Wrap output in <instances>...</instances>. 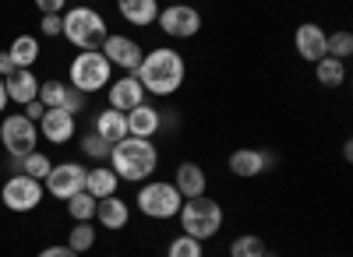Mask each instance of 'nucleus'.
<instances>
[{
    "instance_id": "1",
    "label": "nucleus",
    "mask_w": 353,
    "mask_h": 257,
    "mask_svg": "<svg viewBox=\"0 0 353 257\" xmlns=\"http://www.w3.org/2000/svg\"><path fill=\"white\" fill-rule=\"evenodd\" d=\"M138 85L145 89V96H159L170 99L184 89V78H188V64L184 56L176 53L173 46H156L141 56V67L134 71Z\"/></svg>"
},
{
    "instance_id": "2",
    "label": "nucleus",
    "mask_w": 353,
    "mask_h": 257,
    "mask_svg": "<svg viewBox=\"0 0 353 257\" xmlns=\"http://www.w3.org/2000/svg\"><path fill=\"white\" fill-rule=\"evenodd\" d=\"M121 183H149L152 173L159 169V148L156 141H141V137H124L121 145L110 148L106 162Z\"/></svg>"
},
{
    "instance_id": "3",
    "label": "nucleus",
    "mask_w": 353,
    "mask_h": 257,
    "mask_svg": "<svg viewBox=\"0 0 353 257\" xmlns=\"http://www.w3.org/2000/svg\"><path fill=\"white\" fill-rule=\"evenodd\" d=\"M176 222H181L184 236L205 243V240H212L223 230V208H219V201H212L209 194H205V197H191V201H184L181 212H176Z\"/></svg>"
},
{
    "instance_id": "4",
    "label": "nucleus",
    "mask_w": 353,
    "mask_h": 257,
    "mask_svg": "<svg viewBox=\"0 0 353 257\" xmlns=\"http://www.w3.org/2000/svg\"><path fill=\"white\" fill-rule=\"evenodd\" d=\"M106 18L96 11V8H68L64 11V39L78 49V53H88V49H99L106 43Z\"/></svg>"
},
{
    "instance_id": "5",
    "label": "nucleus",
    "mask_w": 353,
    "mask_h": 257,
    "mask_svg": "<svg viewBox=\"0 0 353 257\" xmlns=\"http://www.w3.org/2000/svg\"><path fill=\"white\" fill-rule=\"evenodd\" d=\"M113 81V67L110 60L99 53V49H88V53H78L71 67H68V85L78 89L81 96H96V92H106Z\"/></svg>"
},
{
    "instance_id": "6",
    "label": "nucleus",
    "mask_w": 353,
    "mask_h": 257,
    "mask_svg": "<svg viewBox=\"0 0 353 257\" xmlns=\"http://www.w3.org/2000/svg\"><path fill=\"white\" fill-rule=\"evenodd\" d=\"M134 205H138V212L145 219L166 222V219H176V212H181V205H184V197L176 194V187L170 180H149V183L138 187Z\"/></svg>"
},
{
    "instance_id": "7",
    "label": "nucleus",
    "mask_w": 353,
    "mask_h": 257,
    "mask_svg": "<svg viewBox=\"0 0 353 257\" xmlns=\"http://www.w3.org/2000/svg\"><path fill=\"white\" fill-rule=\"evenodd\" d=\"M0 145H4V152L11 159L32 155L36 145H39V127L28 117H21V113H11V117H4V124H0Z\"/></svg>"
},
{
    "instance_id": "8",
    "label": "nucleus",
    "mask_w": 353,
    "mask_h": 257,
    "mask_svg": "<svg viewBox=\"0 0 353 257\" xmlns=\"http://www.w3.org/2000/svg\"><path fill=\"white\" fill-rule=\"evenodd\" d=\"M43 183L39 180H28V177H8L4 183H0V201H4L8 212L14 215H25V212H36L43 205Z\"/></svg>"
},
{
    "instance_id": "9",
    "label": "nucleus",
    "mask_w": 353,
    "mask_h": 257,
    "mask_svg": "<svg viewBox=\"0 0 353 257\" xmlns=\"http://www.w3.org/2000/svg\"><path fill=\"white\" fill-rule=\"evenodd\" d=\"M85 177H88V166H81V162H57L50 169V177L43 180V190H50V197H57V201H71L74 194L85 190Z\"/></svg>"
},
{
    "instance_id": "10",
    "label": "nucleus",
    "mask_w": 353,
    "mask_h": 257,
    "mask_svg": "<svg viewBox=\"0 0 353 257\" xmlns=\"http://www.w3.org/2000/svg\"><path fill=\"white\" fill-rule=\"evenodd\" d=\"M156 25L170 39H194L201 32V11L191 4H170V8H159Z\"/></svg>"
},
{
    "instance_id": "11",
    "label": "nucleus",
    "mask_w": 353,
    "mask_h": 257,
    "mask_svg": "<svg viewBox=\"0 0 353 257\" xmlns=\"http://www.w3.org/2000/svg\"><path fill=\"white\" fill-rule=\"evenodd\" d=\"M99 53L110 60V67L124 71V74H134V71L141 67V56H145L141 43H134V39L124 36V32H110L106 43L99 46Z\"/></svg>"
},
{
    "instance_id": "12",
    "label": "nucleus",
    "mask_w": 353,
    "mask_h": 257,
    "mask_svg": "<svg viewBox=\"0 0 353 257\" xmlns=\"http://www.w3.org/2000/svg\"><path fill=\"white\" fill-rule=\"evenodd\" d=\"M276 152H265V148H233L226 166H230V173L233 177H241V180H251V177H261V173H269V169H276Z\"/></svg>"
},
{
    "instance_id": "13",
    "label": "nucleus",
    "mask_w": 353,
    "mask_h": 257,
    "mask_svg": "<svg viewBox=\"0 0 353 257\" xmlns=\"http://www.w3.org/2000/svg\"><path fill=\"white\" fill-rule=\"evenodd\" d=\"M106 102H110V109H117V113H124V117H128L131 109H138L141 102H149V99H145V89L138 85L134 74H121V78L110 81Z\"/></svg>"
},
{
    "instance_id": "14",
    "label": "nucleus",
    "mask_w": 353,
    "mask_h": 257,
    "mask_svg": "<svg viewBox=\"0 0 353 257\" xmlns=\"http://www.w3.org/2000/svg\"><path fill=\"white\" fill-rule=\"evenodd\" d=\"M325 43H329V32L321 25H297V32H293V49H297L301 60L307 64H318L321 56H325Z\"/></svg>"
},
{
    "instance_id": "15",
    "label": "nucleus",
    "mask_w": 353,
    "mask_h": 257,
    "mask_svg": "<svg viewBox=\"0 0 353 257\" xmlns=\"http://www.w3.org/2000/svg\"><path fill=\"white\" fill-rule=\"evenodd\" d=\"M36 127H39V137H46L50 145H68V141H74V134H78L74 117L64 113V109H46Z\"/></svg>"
},
{
    "instance_id": "16",
    "label": "nucleus",
    "mask_w": 353,
    "mask_h": 257,
    "mask_svg": "<svg viewBox=\"0 0 353 257\" xmlns=\"http://www.w3.org/2000/svg\"><path fill=\"white\" fill-rule=\"evenodd\" d=\"M163 131V109L152 102H141L138 109L128 113V137H141V141H152Z\"/></svg>"
},
{
    "instance_id": "17",
    "label": "nucleus",
    "mask_w": 353,
    "mask_h": 257,
    "mask_svg": "<svg viewBox=\"0 0 353 257\" xmlns=\"http://www.w3.org/2000/svg\"><path fill=\"white\" fill-rule=\"evenodd\" d=\"M128 222H131V205L124 201L121 194L96 201V225H103L106 233H121V230H128Z\"/></svg>"
},
{
    "instance_id": "18",
    "label": "nucleus",
    "mask_w": 353,
    "mask_h": 257,
    "mask_svg": "<svg viewBox=\"0 0 353 257\" xmlns=\"http://www.w3.org/2000/svg\"><path fill=\"white\" fill-rule=\"evenodd\" d=\"M170 183L176 187V194H181L184 201H191V197H205V190H209V177H205V169L198 162H181Z\"/></svg>"
},
{
    "instance_id": "19",
    "label": "nucleus",
    "mask_w": 353,
    "mask_h": 257,
    "mask_svg": "<svg viewBox=\"0 0 353 257\" xmlns=\"http://www.w3.org/2000/svg\"><path fill=\"white\" fill-rule=\"evenodd\" d=\"M4 92H8V102H18L25 109L28 102L39 99V78L32 71H14L11 78H4Z\"/></svg>"
},
{
    "instance_id": "20",
    "label": "nucleus",
    "mask_w": 353,
    "mask_h": 257,
    "mask_svg": "<svg viewBox=\"0 0 353 257\" xmlns=\"http://www.w3.org/2000/svg\"><path fill=\"white\" fill-rule=\"evenodd\" d=\"M117 190H121V180H117V173L103 162V166H88V177H85V194H92L96 201H103V197H117Z\"/></svg>"
},
{
    "instance_id": "21",
    "label": "nucleus",
    "mask_w": 353,
    "mask_h": 257,
    "mask_svg": "<svg viewBox=\"0 0 353 257\" xmlns=\"http://www.w3.org/2000/svg\"><path fill=\"white\" fill-rule=\"evenodd\" d=\"M92 134H99L106 145L113 148V145H121V141L128 137V117L124 113H117V109H103L99 117H96V127H92Z\"/></svg>"
},
{
    "instance_id": "22",
    "label": "nucleus",
    "mask_w": 353,
    "mask_h": 257,
    "mask_svg": "<svg viewBox=\"0 0 353 257\" xmlns=\"http://www.w3.org/2000/svg\"><path fill=\"white\" fill-rule=\"evenodd\" d=\"M117 11H121V18L134 28H145V25H156L159 18V0H121L117 4Z\"/></svg>"
},
{
    "instance_id": "23",
    "label": "nucleus",
    "mask_w": 353,
    "mask_h": 257,
    "mask_svg": "<svg viewBox=\"0 0 353 257\" xmlns=\"http://www.w3.org/2000/svg\"><path fill=\"white\" fill-rule=\"evenodd\" d=\"M8 56H11L14 71H32V64L39 60V39L36 36H18L8 46Z\"/></svg>"
},
{
    "instance_id": "24",
    "label": "nucleus",
    "mask_w": 353,
    "mask_h": 257,
    "mask_svg": "<svg viewBox=\"0 0 353 257\" xmlns=\"http://www.w3.org/2000/svg\"><path fill=\"white\" fill-rule=\"evenodd\" d=\"M346 74H350L346 64H343V60H332V56H321V60L314 64V78H318L321 89H343Z\"/></svg>"
},
{
    "instance_id": "25",
    "label": "nucleus",
    "mask_w": 353,
    "mask_h": 257,
    "mask_svg": "<svg viewBox=\"0 0 353 257\" xmlns=\"http://www.w3.org/2000/svg\"><path fill=\"white\" fill-rule=\"evenodd\" d=\"M64 92H68V81H61V78H46V81H39V106L43 109H61L64 106Z\"/></svg>"
},
{
    "instance_id": "26",
    "label": "nucleus",
    "mask_w": 353,
    "mask_h": 257,
    "mask_svg": "<svg viewBox=\"0 0 353 257\" xmlns=\"http://www.w3.org/2000/svg\"><path fill=\"white\" fill-rule=\"evenodd\" d=\"M68 247L81 257V254H88L96 247V225L92 222H74L71 225V233H68Z\"/></svg>"
},
{
    "instance_id": "27",
    "label": "nucleus",
    "mask_w": 353,
    "mask_h": 257,
    "mask_svg": "<svg viewBox=\"0 0 353 257\" xmlns=\"http://www.w3.org/2000/svg\"><path fill=\"white\" fill-rule=\"evenodd\" d=\"M265 247H269V243H265L258 233H241L237 240L230 243V257H261Z\"/></svg>"
},
{
    "instance_id": "28",
    "label": "nucleus",
    "mask_w": 353,
    "mask_h": 257,
    "mask_svg": "<svg viewBox=\"0 0 353 257\" xmlns=\"http://www.w3.org/2000/svg\"><path fill=\"white\" fill-rule=\"evenodd\" d=\"M68 205V215L74 219V222H96V197L92 194H74L71 201H64Z\"/></svg>"
},
{
    "instance_id": "29",
    "label": "nucleus",
    "mask_w": 353,
    "mask_h": 257,
    "mask_svg": "<svg viewBox=\"0 0 353 257\" xmlns=\"http://www.w3.org/2000/svg\"><path fill=\"white\" fill-rule=\"evenodd\" d=\"M50 169H53V162H50V155H43V152H32V155H25L21 159V177H28V180H46L50 177Z\"/></svg>"
},
{
    "instance_id": "30",
    "label": "nucleus",
    "mask_w": 353,
    "mask_h": 257,
    "mask_svg": "<svg viewBox=\"0 0 353 257\" xmlns=\"http://www.w3.org/2000/svg\"><path fill=\"white\" fill-rule=\"evenodd\" d=\"M166 257H205V243L191 240V236H173L170 247H166Z\"/></svg>"
},
{
    "instance_id": "31",
    "label": "nucleus",
    "mask_w": 353,
    "mask_h": 257,
    "mask_svg": "<svg viewBox=\"0 0 353 257\" xmlns=\"http://www.w3.org/2000/svg\"><path fill=\"white\" fill-rule=\"evenodd\" d=\"M350 53H353V36L346 32V28H343V32H332L329 43H325V56H332V60H343V64H346Z\"/></svg>"
},
{
    "instance_id": "32",
    "label": "nucleus",
    "mask_w": 353,
    "mask_h": 257,
    "mask_svg": "<svg viewBox=\"0 0 353 257\" xmlns=\"http://www.w3.org/2000/svg\"><path fill=\"white\" fill-rule=\"evenodd\" d=\"M81 152H85V159H96L99 166H103V159L110 162V145H106L99 134H92V131L81 134Z\"/></svg>"
},
{
    "instance_id": "33",
    "label": "nucleus",
    "mask_w": 353,
    "mask_h": 257,
    "mask_svg": "<svg viewBox=\"0 0 353 257\" xmlns=\"http://www.w3.org/2000/svg\"><path fill=\"white\" fill-rule=\"evenodd\" d=\"M85 106H88V96H81L78 89H71V85H68V92H64V106H61V109H64V113H71V117H78V113H81Z\"/></svg>"
},
{
    "instance_id": "34",
    "label": "nucleus",
    "mask_w": 353,
    "mask_h": 257,
    "mask_svg": "<svg viewBox=\"0 0 353 257\" xmlns=\"http://www.w3.org/2000/svg\"><path fill=\"white\" fill-rule=\"evenodd\" d=\"M39 32L43 36H64V14H43L39 18Z\"/></svg>"
},
{
    "instance_id": "35",
    "label": "nucleus",
    "mask_w": 353,
    "mask_h": 257,
    "mask_svg": "<svg viewBox=\"0 0 353 257\" xmlns=\"http://www.w3.org/2000/svg\"><path fill=\"white\" fill-rule=\"evenodd\" d=\"M36 257H78V254H74V250L64 243V247H43Z\"/></svg>"
},
{
    "instance_id": "36",
    "label": "nucleus",
    "mask_w": 353,
    "mask_h": 257,
    "mask_svg": "<svg viewBox=\"0 0 353 257\" xmlns=\"http://www.w3.org/2000/svg\"><path fill=\"white\" fill-rule=\"evenodd\" d=\"M39 11L43 14H64L68 4H61V0H39Z\"/></svg>"
},
{
    "instance_id": "37",
    "label": "nucleus",
    "mask_w": 353,
    "mask_h": 257,
    "mask_svg": "<svg viewBox=\"0 0 353 257\" xmlns=\"http://www.w3.org/2000/svg\"><path fill=\"white\" fill-rule=\"evenodd\" d=\"M43 113H46V109H43L39 102H28V106L21 109V117H28V120H32V124H39V120H43Z\"/></svg>"
},
{
    "instance_id": "38",
    "label": "nucleus",
    "mask_w": 353,
    "mask_h": 257,
    "mask_svg": "<svg viewBox=\"0 0 353 257\" xmlns=\"http://www.w3.org/2000/svg\"><path fill=\"white\" fill-rule=\"evenodd\" d=\"M14 74V64H11V56H8V49L0 53V78H11Z\"/></svg>"
},
{
    "instance_id": "39",
    "label": "nucleus",
    "mask_w": 353,
    "mask_h": 257,
    "mask_svg": "<svg viewBox=\"0 0 353 257\" xmlns=\"http://www.w3.org/2000/svg\"><path fill=\"white\" fill-rule=\"evenodd\" d=\"M8 109V92H4V78H0V113Z\"/></svg>"
},
{
    "instance_id": "40",
    "label": "nucleus",
    "mask_w": 353,
    "mask_h": 257,
    "mask_svg": "<svg viewBox=\"0 0 353 257\" xmlns=\"http://www.w3.org/2000/svg\"><path fill=\"white\" fill-rule=\"evenodd\" d=\"M261 257H279V254H276V250H269V247H265V254H261Z\"/></svg>"
},
{
    "instance_id": "41",
    "label": "nucleus",
    "mask_w": 353,
    "mask_h": 257,
    "mask_svg": "<svg viewBox=\"0 0 353 257\" xmlns=\"http://www.w3.org/2000/svg\"><path fill=\"white\" fill-rule=\"evenodd\" d=\"M0 183H4V166H0Z\"/></svg>"
}]
</instances>
